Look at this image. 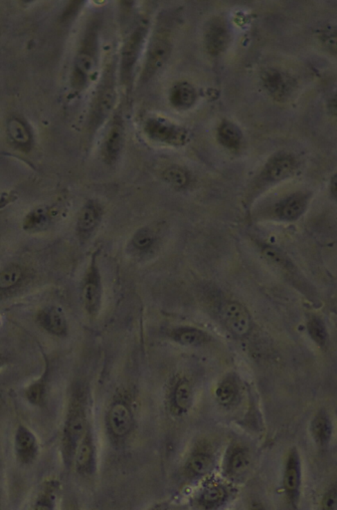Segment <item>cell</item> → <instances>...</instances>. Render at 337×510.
<instances>
[{"label": "cell", "mask_w": 337, "mask_h": 510, "mask_svg": "<svg viewBox=\"0 0 337 510\" xmlns=\"http://www.w3.org/2000/svg\"><path fill=\"white\" fill-rule=\"evenodd\" d=\"M101 33L102 15L93 13L82 32L71 69L70 88L75 97L83 94L95 78L101 57Z\"/></svg>", "instance_id": "cell-1"}, {"label": "cell", "mask_w": 337, "mask_h": 510, "mask_svg": "<svg viewBox=\"0 0 337 510\" xmlns=\"http://www.w3.org/2000/svg\"><path fill=\"white\" fill-rule=\"evenodd\" d=\"M118 81V58L111 57L104 65L97 87L91 98L84 126L88 142H92L97 133L111 120L117 110Z\"/></svg>", "instance_id": "cell-2"}, {"label": "cell", "mask_w": 337, "mask_h": 510, "mask_svg": "<svg viewBox=\"0 0 337 510\" xmlns=\"http://www.w3.org/2000/svg\"><path fill=\"white\" fill-rule=\"evenodd\" d=\"M89 423L85 393L76 387L71 394L61 432V459L65 470H72L75 452Z\"/></svg>", "instance_id": "cell-3"}, {"label": "cell", "mask_w": 337, "mask_h": 510, "mask_svg": "<svg viewBox=\"0 0 337 510\" xmlns=\"http://www.w3.org/2000/svg\"><path fill=\"white\" fill-rule=\"evenodd\" d=\"M149 32V20L140 19L127 33L118 59V77L120 86L129 93L133 89L134 72Z\"/></svg>", "instance_id": "cell-4"}, {"label": "cell", "mask_w": 337, "mask_h": 510, "mask_svg": "<svg viewBox=\"0 0 337 510\" xmlns=\"http://www.w3.org/2000/svg\"><path fill=\"white\" fill-rule=\"evenodd\" d=\"M172 31L166 20H161L150 36L140 74V86L149 83L165 67L172 52Z\"/></svg>", "instance_id": "cell-5"}, {"label": "cell", "mask_w": 337, "mask_h": 510, "mask_svg": "<svg viewBox=\"0 0 337 510\" xmlns=\"http://www.w3.org/2000/svg\"><path fill=\"white\" fill-rule=\"evenodd\" d=\"M298 168V161L293 154L286 152H275L259 170L253 188L254 191H262L282 183L293 177Z\"/></svg>", "instance_id": "cell-6"}, {"label": "cell", "mask_w": 337, "mask_h": 510, "mask_svg": "<svg viewBox=\"0 0 337 510\" xmlns=\"http://www.w3.org/2000/svg\"><path fill=\"white\" fill-rule=\"evenodd\" d=\"M143 130L152 142L168 147H182L188 141V132L185 128L161 116L147 118L143 122Z\"/></svg>", "instance_id": "cell-7"}, {"label": "cell", "mask_w": 337, "mask_h": 510, "mask_svg": "<svg viewBox=\"0 0 337 510\" xmlns=\"http://www.w3.org/2000/svg\"><path fill=\"white\" fill-rule=\"evenodd\" d=\"M134 428V416L131 407L122 401L113 403L106 416V432L111 445L122 448L126 445Z\"/></svg>", "instance_id": "cell-8"}, {"label": "cell", "mask_w": 337, "mask_h": 510, "mask_svg": "<svg viewBox=\"0 0 337 510\" xmlns=\"http://www.w3.org/2000/svg\"><path fill=\"white\" fill-rule=\"evenodd\" d=\"M126 142V125L122 110L118 108L111 118L110 124L102 143V159L108 166H115L122 156Z\"/></svg>", "instance_id": "cell-9"}, {"label": "cell", "mask_w": 337, "mask_h": 510, "mask_svg": "<svg viewBox=\"0 0 337 510\" xmlns=\"http://www.w3.org/2000/svg\"><path fill=\"white\" fill-rule=\"evenodd\" d=\"M72 470L82 477H92L97 473L98 450L91 423H89L85 434L77 446Z\"/></svg>", "instance_id": "cell-10"}, {"label": "cell", "mask_w": 337, "mask_h": 510, "mask_svg": "<svg viewBox=\"0 0 337 510\" xmlns=\"http://www.w3.org/2000/svg\"><path fill=\"white\" fill-rule=\"evenodd\" d=\"M82 301L89 315L95 317L99 314L102 302V283L95 257H93L84 279Z\"/></svg>", "instance_id": "cell-11"}, {"label": "cell", "mask_w": 337, "mask_h": 510, "mask_svg": "<svg viewBox=\"0 0 337 510\" xmlns=\"http://www.w3.org/2000/svg\"><path fill=\"white\" fill-rule=\"evenodd\" d=\"M262 84L268 95L277 102L288 101L295 90V81L290 75L277 68H267L261 73Z\"/></svg>", "instance_id": "cell-12"}, {"label": "cell", "mask_w": 337, "mask_h": 510, "mask_svg": "<svg viewBox=\"0 0 337 510\" xmlns=\"http://www.w3.org/2000/svg\"><path fill=\"white\" fill-rule=\"evenodd\" d=\"M231 41V31L224 18L213 17L206 25L204 44L207 53L216 57L224 53Z\"/></svg>", "instance_id": "cell-13"}, {"label": "cell", "mask_w": 337, "mask_h": 510, "mask_svg": "<svg viewBox=\"0 0 337 510\" xmlns=\"http://www.w3.org/2000/svg\"><path fill=\"white\" fill-rule=\"evenodd\" d=\"M302 464L297 448H293L289 452L284 468L282 486L286 498L293 505H297L300 500L302 487Z\"/></svg>", "instance_id": "cell-14"}, {"label": "cell", "mask_w": 337, "mask_h": 510, "mask_svg": "<svg viewBox=\"0 0 337 510\" xmlns=\"http://www.w3.org/2000/svg\"><path fill=\"white\" fill-rule=\"evenodd\" d=\"M16 459L24 466H29L39 455V443L31 430L24 425H18L15 436Z\"/></svg>", "instance_id": "cell-15"}, {"label": "cell", "mask_w": 337, "mask_h": 510, "mask_svg": "<svg viewBox=\"0 0 337 510\" xmlns=\"http://www.w3.org/2000/svg\"><path fill=\"white\" fill-rule=\"evenodd\" d=\"M229 489L219 482H210L205 484L197 498L195 504L200 510H218L229 502Z\"/></svg>", "instance_id": "cell-16"}, {"label": "cell", "mask_w": 337, "mask_h": 510, "mask_svg": "<svg viewBox=\"0 0 337 510\" xmlns=\"http://www.w3.org/2000/svg\"><path fill=\"white\" fill-rule=\"evenodd\" d=\"M102 206L98 200H86L77 218V234L82 239L89 238L99 227L102 218Z\"/></svg>", "instance_id": "cell-17"}, {"label": "cell", "mask_w": 337, "mask_h": 510, "mask_svg": "<svg viewBox=\"0 0 337 510\" xmlns=\"http://www.w3.org/2000/svg\"><path fill=\"white\" fill-rule=\"evenodd\" d=\"M213 466V455L206 448L198 446L186 459L183 473L188 480L205 477Z\"/></svg>", "instance_id": "cell-18"}, {"label": "cell", "mask_w": 337, "mask_h": 510, "mask_svg": "<svg viewBox=\"0 0 337 510\" xmlns=\"http://www.w3.org/2000/svg\"><path fill=\"white\" fill-rule=\"evenodd\" d=\"M309 200H311L309 193H302V191L291 193L277 204L275 213L282 220L293 222V220H298L306 211Z\"/></svg>", "instance_id": "cell-19"}, {"label": "cell", "mask_w": 337, "mask_h": 510, "mask_svg": "<svg viewBox=\"0 0 337 510\" xmlns=\"http://www.w3.org/2000/svg\"><path fill=\"white\" fill-rule=\"evenodd\" d=\"M222 317L227 327L239 336L247 334L251 326L249 314L239 303H227L223 307Z\"/></svg>", "instance_id": "cell-20"}, {"label": "cell", "mask_w": 337, "mask_h": 510, "mask_svg": "<svg viewBox=\"0 0 337 510\" xmlns=\"http://www.w3.org/2000/svg\"><path fill=\"white\" fill-rule=\"evenodd\" d=\"M251 464V455L245 446L233 445L228 450L224 459V471L232 478L242 477Z\"/></svg>", "instance_id": "cell-21"}, {"label": "cell", "mask_w": 337, "mask_h": 510, "mask_svg": "<svg viewBox=\"0 0 337 510\" xmlns=\"http://www.w3.org/2000/svg\"><path fill=\"white\" fill-rule=\"evenodd\" d=\"M37 320L48 333L56 337L67 336V319L59 307L50 306L43 309L38 314Z\"/></svg>", "instance_id": "cell-22"}, {"label": "cell", "mask_w": 337, "mask_h": 510, "mask_svg": "<svg viewBox=\"0 0 337 510\" xmlns=\"http://www.w3.org/2000/svg\"><path fill=\"white\" fill-rule=\"evenodd\" d=\"M197 99V88L188 81L177 82L170 89V102L176 110H189L194 106Z\"/></svg>", "instance_id": "cell-23"}, {"label": "cell", "mask_w": 337, "mask_h": 510, "mask_svg": "<svg viewBox=\"0 0 337 510\" xmlns=\"http://www.w3.org/2000/svg\"><path fill=\"white\" fill-rule=\"evenodd\" d=\"M61 484L56 478H48L40 487L31 510H57Z\"/></svg>", "instance_id": "cell-24"}, {"label": "cell", "mask_w": 337, "mask_h": 510, "mask_svg": "<svg viewBox=\"0 0 337 510\" xmlns=\"http://www.w3.org/2000/svg\"><path fill=\"white\" fill-rule=\"evenodd\" d=\"M6 131L11 143L21 150H29L33 143V134L25 121L13 117L8 121Z\"/></svg>", "instance_id": "cell-25"}, {"label": "cell", "mask_w": 337, "mask_h": 510, "mask_svg": "<svg viewBox=\"0 0 337 510\" xmlns=\"http://www.w3.org/2000/svg\"><path fill=\"white\" fill-rule=\"evenodd\" d=\"M218 142L231 151H237L243 145L244 135L240 128L229 120H223L217 128Z\"/></svg>", "instance_id": "cell-26"}, {"label": "cell", "mask_w": 337, "mask_h": 510, "mask_svg": "<svg viewBox=\"0 0 337 510\" xmlns=\"http://www.w3.org/2000/svg\"><path fill=\"white\" fill-rule=\"evenodd\" d=\"M311 436L320 448H327L332 436V425L329 416L320 412L314 416L311 425Z\"/></svg>", "instance_id": "cell-27"}, {"label": "cell", "mask_w": 337, "mask_h": 510, "mask_svg": "<svg viewBox=\"0 0 337 510\" xmlns=\"http://www.w3.org/2000/svg\"><path fill=\"white\" fill-rule=\"evenodd\" d=\"M161 179L175 190H185L191 183L190 173L185 168L173 165L165 168L161 173Z\"/></svg>", "instance_id": "cell-28"}, {"label": "cell", "mask_w": 337, "mask_h": 510, "mask_svg": "<svg viewBox=\"0 0 337 510\" xmlns=\"http://www.w3.org/2000/svg\"><path fill=\"white\" fill-rule=\"evenodd\" d=\"M192 402V389L186 382L177 385L173 393L172 406L176 414H182L188 411Z\"/></svg>", "instance_id": "cell-29"}, {"label": "cell", "mask_w": 337, "mask_h": 510, "mask_svg": "<svg viewBox=\"0 0 337 510\" xmlns=\"http://www.w3.org/2000/svg\"><path fill=\"white\" fill-rule=\"evenodd\" d=\"M51 220V213L45 206L36 207L24 220V229L27 231H41L45 229Z\"/></svg>", "instance_id": "cell-30"}, {"label": "cell", "mask_w": 337, "mask_h": 510, "mask_svg": "<svg viewBox=\"0 0 337 510\" xmlns=\"http://www.w3.org/2000/svg\"><path fill=\"white\" fill-rule=\"evenodd\" d=\"M24 270L19 265L10 264L0 270V289L8 290L13 288L21 281Z\"/></svg>", "instance_id": "cell-31"}, {"label": "cell", "mask_w": 337, "mask_h": 510, "mask_svg": "<svg viewBox=\"0 0 337 510\" xmlns=\"http://www.w3.org/2000/svg\"><path fill=\"white\" fill-rule=\"evenodd\" d=\"M172 338L182 345L195 346L204 341V335L197 329L181 328L173 331Z\"/></svg>", "instance_id": "cell-32"}, {"label": "cell", "mask_w": 337, "mask_h": 510, "mask_svg": "<svg viewBox=\"0 0 337 510\" xmlns=\"http://www.w3.org/2000/svg\"><path fill=\"white\" fill-rule=\"evenodd\" d=\"M237 396V387L232 380H226L218 387L216 397L222 405H230L234 402Z\"/></svg>", "instance_id": "cell-33"}, {"label": "cell", "mask_w": 337, "mask_h": 510, "mask_svg": "<svg viewBox=\"0 0 337 510\" xmlns=\"http://www.w3.org/2000/svg\"><path fill=\"white\" fill-rule=\"evenodd\" d=\"M156 241V236L154 232L147 227H143L136 232L133 238L134 247L138 250H147L152 247Z\"/></svg>", "instance_id": "cell-34"}, {"label": "cell", "mask_w": 337, "mask_h": 510, "mask_svg": "<svg viewBox=\"0 0 337 510\" xmlns=\"http://www.w3.org/2000/svg\"><path fill=\"white\" fill-rule=\"evenodd\" d=\"M26 398L30 404L34 406H40L42 405L45 398V382L43 380L33 382L27 388L25 392Z\"/></svg>", "instance_id": "cell-35"}, {"label": "cell", "mask_w": 337, "mask_h": 510, "mask_svg": "<svg viewBox=\"0 0 337 510\" xmlns=\"http://www.w3.org/2000/svg\"><path fill=\"white\" fill-rule=\"evenodd\" d=\"M309 332L313 341L323 346L327 342V333L325 325L320 319L313 318L309 323Z\"/></svg>", "instance_id": "cell-36"}, {"label": "cell", "mask_w": 337, "mask_h": 510, "mask_svg": "<svg viewBox=\"0 0 337 510\" xmlns=\"http://www.w3.org/2000/svg\"><path fill=\"white\" fill-rule=\"evenodd\" d=\"M320 40L325 45V47L330 52V53L336 55V27L329 26L323 29L320 33Z\"/></svg>", "instance_id": "cell-37"}, {"label": "cell", "mask_w": 337, "mask_h": 510, "mask_svg": "<svg viewBox=\"0 0 337 510\" xmlns=\"http://www.w3.org/2000/svg\"><path fill=\"white\" fill-rule=\"evenodd\" d=\"M336 486L330 487L329 491L325 493L322 500V507L320 510H336L337 507V494Z\"/></svg>", "instance_id": "cell-38"}, {"label": "cell", "mask_w": 337, "mask_h": 510, "mask_svg": "<svg viewBox=\"0 0 337 510\" xmlns=\"http://www.w3.org/2000/svg\"><path fill=\"white\" fill-rule=\"evenodd\" d=\"M266 256L268 257L270 261H274L275 263H281L284 259H282V255L277 250L273 249V248H268L265 250Z\"/></svg>", "instance_id": "cell-39"}, {"label": "cell", "mask_w": 337, "mask_h": 510, "mask_svg": "<svg viewBox=\"0 0 337 510\" xmlns=\"http://www.w3.org/2000/svg\"><path fill=\"white\" fill-rule=\"evenodd\" d=\"M329 191L331 193L332 197H336V175H332L331 179H330Z\"/></svg>", "instance_id": "cell-40"}, {"label": "cell", "mask_w": 337, "mask_h": 510, "mask_svg": "<svg viewBox=\"0 0 337 510\" xmlns=\"http://www.w3.org/2000/svg\"><path fill=\"white\" fill-rule=\"evenodd\" d=\"M250 510H267L264 504L261 502H257V500H253L251 504H250Z\"/></svg>", "instance_id": "cell-41"}, {"label": "cell", "mask_w": 337, "mask_h": 510, "mask_svg": "<svg viewBox=\"0 0 337 510\" xmlns=\"http://www.w3.org/2000/svg\"><path fill=\"white\" fill-rule=\"evenodd\" d=\"M149 510H168V505L166 503H157Z\"/></svg>", "instance_id": "cell-42"}, {"label": "cell", "mask_w": 337, "mask_h": 510, "mask_svg": "<svg viewBox=\"0 0 337 510\" xmlns=\"http://www.w3.org/2000/svg\"><path fill=\"white\" fill-rule=\"evenodd\" d=\"M330 104H331V105L336 104V98H334V99L332 100V102ZM336 106H334V109H332V113H334V114H336Z\"/></svg>", "instance_id": "cell-43"}, {"label": "cell", "mask_w": 337, "mask_h": 510, "mask_svg": "<svg viewBox=\"0 0 337 510\" xmlns=\"http://www.w3.org/2000/svg\"><path fill=\"white\" fill-rule=\"evenodd\" d=\"M70 510H80V509H70Z\"/></svg>", "instance_id": "cell-44"}]
</instances>
